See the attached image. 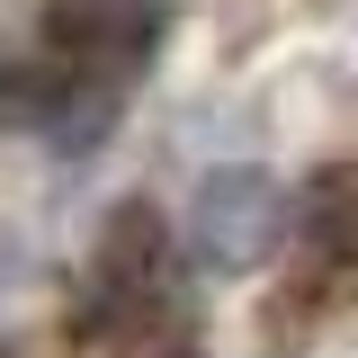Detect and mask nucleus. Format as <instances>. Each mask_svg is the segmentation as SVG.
<instances>
[{
    "label": "nucleus",
    "instance_id": "obj_1",
    "mask_svg": "<svg viewBox=\"0 0 358 358\" xmlns=\"http://www.w3.org/2000/svg\"><path fill=\"white\" fill-rule=\"evenodd\" d=\"M152 322L179 331V268H171V233H162V215H152V206H126V215L108 224L99 260H90L81 331H90V341H134V350H143Z\"/></svg>",
    "mask_w": 358,
    "mask_h": 358
},
{
    "label": "nucleus",
    "instance_id": "obj_2",
    "mask_svg": "<svg viewBox=\"0 0 358 358\" xmlns=\"http://www.w3.org/2000/svg\"><path fill=\"white\" fill-rule=\"evenodd\" d=\"M278 242H287V188H278L268 171H215L206 188H197L188 251L215 268V278H242V268H260Z\"/></svg>",
    "mask_w": 358,
    "mask_h": 358
}]
</instances>
